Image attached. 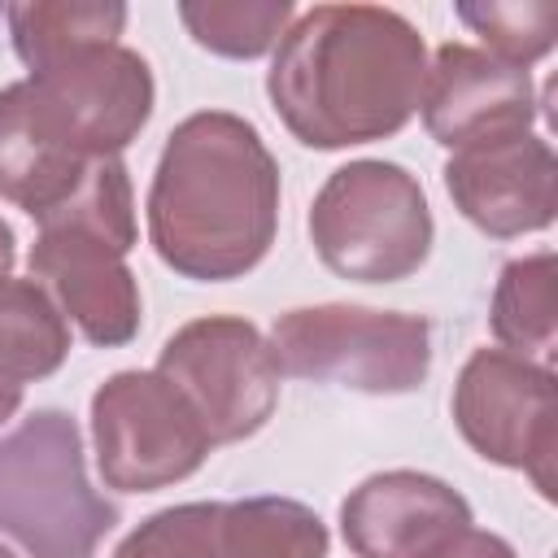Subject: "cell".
Listing matches in <instances>:
<instances>
[{
  "mask_svg": "<svg viewBox=\"0 0 558 558\" xmlns=\"http://www.w3.org/2000/svg\"><path fill=\"white\" fill-rule=\"evenodd\" d=\"M327 523L292 497L183 501L140 519L113 558H327Z\"/></svg>",
  "mask_w": 558,
  "mask_h": 558,
  "instance_id": "obj_11",
  "label": "cell"
},
{
  "mask_svg": "<svg viewBox=\"0 0 558 558\" xmlns=\"http://www.w3.org/2000/svg\"><path fill=\"white\" fill-rule=\"evenodd\" d=\"M418 113L427 135L458 153L480 140L532 131L541 100L527 70L506 65L475 44H440L427 61Z\"/></svg>",
  "mask_w": 558,
  "mask_h": 558,
  "instance_id": "obj_13",
  "label": "cell"
},
{
  "mask_svg": "<svg viewBox=\"0 0 558 558\" xmlns=\"http://www.w3.org/2000/svg\"><path fill=\"white\" fill-rule=\"evenodd\" d=\"M466 497L427 471H375L340 501V532L357 558H436L471 527Z\"/></svg>",
  "mask_w": 558,
  "mask_h": 558,
  "instance_id": "obj_14",
  "label": "cell"
},
{
  "mask_svg": "<svg viewBox=\"0 0 558 558\" xmlns=\"http://www.w3.org/2000/svg\"><path fill=\"white\" fill-rule=\"evenodd\" d=\"M0 558H17V554H13V549H9L4 541H0Z\"/></svg>",
  "mask_w": 558,
  "mask_h": 558,
  "instance_id": "obj_24",
  "label": "cell"
},
{
  "mask_svg": "<svg viewBox=\"0 0 558 558\" xmlns=\"http://www.w3.org/2000/svg\"><path fill=\"white\" fill-rule=\"evenodd\" d=\"M266 340L279 357V371L366 397L414 392L432 371V327L423 314L401 310L349 301L301 305L279 314Z\"/></svg>",
  "mask_w": 558,
  "mask_h": 558,
  "instance_id": "obj_6",
  "label": "cell"
},
{
  "mask_svg": "<svg viewBox=\"0 0 558 558\" xmlns=\"http://www.w3.org/2000/svg\"><path fill=\"white\" fill-rule=\"evenodd\" d=\"M13 262H17V240H13V227L0 218V279L13 275Z\"/></svg>",
  "mask_w": 558,
  "mask_h": 558,
  "instance_id": "obj_22",
  "label": "cell"
},
{
  "mask_svg": "<svg viewBox=\"0 0 558 558\" xmlns=\"http://www.w3.org/2000/svg\"><path fill=\"white\" fill-rule=\"evenodd\" d=\"M436 558H519L514 545L497 532H480V527H466L449 549H440Z\"/></svg>",
  "mask_w": 558,
  "mask_h": 558,
  "instance_id": "obj_21",
  "label": "cell"
},
{
  "mask_svg": "<svg viewBox=\"0 0 558 558\" xmlns=\"http://www.w3.org/2000/svg\"><path fill=\"white\" fill-rule=\"evenodd\" d=\"M22 397H26V388H17V384H0V427L22 410Z\"/></svg>",
  "mask_w": 558,
  "mask_h": 558,
  "instance_id": "obj_23",
  "label": "cell"
},
{
  "mask_svg": "<svg viewBox=\"0 0 558 558\" xmlns=\"http://www.w3.org/2000/svg\"><path fill=\"white\" fill-rule=\"evenodd\" d=\"M427 78L418 26L384 4H314L270 52L266 96L305 148H353L397 135Z\"/></svg>",
  "mask_w": 558,
  "mask_h": 558,
  "instance_id": "obj_1",
  "label": "cell"
},
{
  "mask_svg": "<svg viewBox=\"0 0 558 558\" xmlns=\"http://www.w3.org/2000/svg\"><path fill=\"white\" fill-rule=\"evenodd\" d=\"M31 279L52 305L100 349L131 344L140 336L144 301L126 253L135 248V192L122 157L87 166L65 205L35 222Z\"/></svg>",
  "mask_w": 558,
  "mask_h": 558,
  "instance_id": "obj_3",
  "label": "cell"
},
{
  "mask_svg": "<svg viewBox=\"0 0 558 558\" xmlns=\"http://www.w3.org/2000/svg\"><path fill=\"white\" fill-rule=\"evenodd\" d=\"M462 440L493 466L523 471L545 501H554L558 410L554 371L510 349H475L449 397Z\"/></svg>",
  "mask_w": 558,
  "mask_h": 558,
  "instance_id": "obj_10",
  "label": "cell"
},
{
  "mask_svg": "<svg viewBox=\"0 0 558 558\" xmlns=\"http://www.w3.org/2000/svg\"><path fill=\"white\" fill-rule=\"evenodd\" d=\"M70 357V323L35 279H0V384H35Z\"/></svg>",
  "mask_w": 558,
  "mask_h": 558,
  "instance_id": "obj_17",
  "label": "cell"
},
{
  "mask_svg": "<svg viewBox=\"0 0 558 558\" xmlns=\"http://www.w3.org/2000/svg\"><path fill=\"white\" fill-rule=\"evenodd\" d=\"M440 174L453 209L493 240L545 231L558 214V157L536 131L466 144Z\"/></svg>",
  "mask_w": 558,
  "mask_h": 558,
  "instance_id": "obj_12",
  "label": "cell"
},
{
  "mask_svg": "<svg viewBox=\"0 0 558 558\" xmlns=\"http://www.w3.org/2000/svg\"><path fill=\"white\" fill-rule=\"evenodd\" d=\"M279 196V161L248 118L187 113L148 183V244L192 283L244 279L275 244Z\"/></svg>",
  "mask_w": 558,
  "mask_h": 558,
  "instance_id": "obj_2",
  "label": "cell"
},
{
  "mask_svg": "<svg viewBox=\"0 0 558 558\" xmlns=\"http://www.w3.org/2000/svg\"><path fill=\"white\" fill-rule=\"evenodd\" d=\"M310 244L318 262L353 283H401L436 240L423 183L384 157H357L327 174L310 205Z\"/></svg>",
  "mask_w": 558,
  "mask_h": 558,
  "instance_id": "obj_5",
  "label": "cell"
},
{
  "mask_svg": "<svg viewBox=\"0 0 558 558\" xmlns=\"http://www.w3.org/2000/svg\"><path fill=\"white\" fill-rule=\"evenodd\" d=\"M100 161V157H96ZM87 157L61 148L31 113L26 83L0 87V201H13L35 222L65 205L87 174Z\"/></svg>",
  "mask_w": 558,
  "mask_h": 558,
  "instance_id": "obj_15",
  "label": "cell"
},
{
  "mask_svg": "<svg viewBox=\"0 0 558 558\" xmlns=\"http://www.w3.org/2000/svg\"><path fill=\"white\" fill-rule=\"evenodd\" d=\"M118 519V506L87 480L70 410L44 405L0 436V532L26 558H96Z\"/></svg>",
  "mask_w": 558,
  "mask_h": 558,
  "instance_id": "obj_4",
  "label": "cell"
},
{
  "mask_svg": "<svg viewBox=\"0 0 558 558\" xmlns=\"http://www.w3.org/2000/svg\"><path fill=\"white\" fill-rule=\"evenodd\" d=\"M22 83L35 122L87 161L118 157L131 140H140L157 105L153 65L122 39L57 57Z\"/></svg>",
  "mask_w": 558,
  "mask_h": 558,
  "instance_id": "obj_9",
  "label": "cell"
},
{
  "mask_svg": "<svg viewBox=\"0 0 558 558\" xmlns=\"http://www.w3.org/2000/svg\"><path fill=\"white\" fill-rule=\"evenodd\" d=\"M13 52L26 70H39L78 48L118 44L126 31V4L118 0H22L4 9Z\"/></svg>",
  "mask_w": 558,
  "mask_h": 558,
  "instance_id": "obj_16",
  "label": "cell"
},
{
  "mask_svg": "<svg viewBox=\"0 0 558 558\" xmlns=\"http://www.w3.org/2000/svg\"><path fill=\"white\" fill-rule=\"evenodd\" d=\"M458 22L484 39V52H493L506 65H536L558 44V4L554 0H480L458 4Z\"/></svg>",
  "mask_w": 558,
  "mask_h": 558,
  "instance_id": "obj_20",
  "label": "cell"
},
{
  "mask_svg": "<svg viewBox=\"0 0 558 558\" xmlns=\"http://www.w3.org/2000/svg\"><path fill=\"white\" fill-rule=\"evenodd\" d=\"M296 17L292 0H183L179 22L196 48L227 61H257L275 52L279 35Z\"/></svg>",
  "mask_w": 558,
  "mask_h": 558,
  "instance_id": "obj_19",
  "label": "cell"
},
{
  "mask_svg": "<svg viewBox=\"0 0 558 558\" xmlns=\"http://www.w3.org/2000/svg\"><path fill=\"white\" fill-rule=\"evenodd\" d=\"M157 375H166L214 445H235L257 436L279 405V357L257 323L240 314H205L166 336L157 353Z\"/></svg>",
  "mask_w": 558,
  "mask_h": 558,
  "instance_id": "obj_8",
  "label": "cell"
},
{
  "mask_svg": "<svg viewBox=\"0 0 558 558\" xmlns=\"http://www.w3.org/2000/svg\"><path fill=\"white\" fill-rule=\"evenodd\" d=\"M488 331L519 357L536 362L554 353V248H536L501 266L488 301Z\"/></svg>",
  "mask_w": 558,
  "mask_h": 558,
  "instance_id": "obj_18",
  "label": "cell"
},
{
  "mask_svg": "<svg viewBox=\"0 0 558 558\" xmlns=\"http://www.w3.org/2000/svg\"><path fill=\"white\" fill-rule=\"evenodd\" d=\"M96 471L113 493H157L196 475L214 449L187 397L157 371H113L92 392Z\"/></svg>",
  "mask_w": 558,
  "mask_h": 558,
  "instance_id": "obj_7",
  "label": "cell"
}]
</instances>
